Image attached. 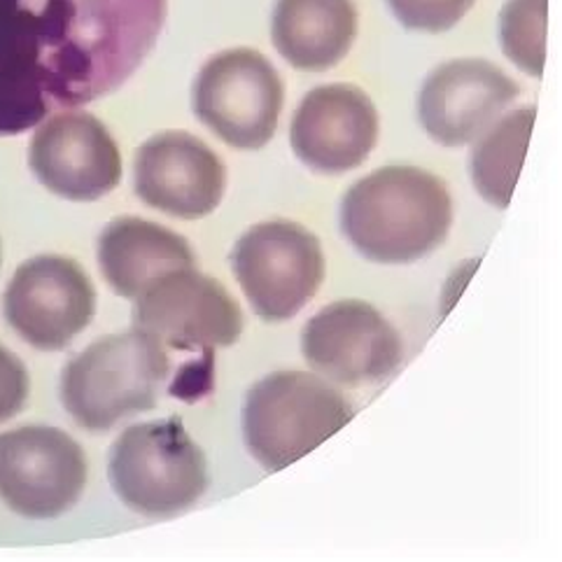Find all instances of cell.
Returning <instances> with one entry per match:
<instances>
[{"label":"cell","mask_w":562,"mask_h":562,"mask_svg":"<svg viewBox=\"0 0 562 562\" xmlns=\"http://www.w3.org/2000/svg\"><path fill=\"white\" fill-rule=\"evenodd\" d=\"M448 184L416 166H385L355 182L341 201V229L376 265H411L451 232Z\"/></svg>","instance_id":"cell-2"},{"label":"cell","mask_w":562,"mask_h":562,"mask_svg":"<svg viewBox=\"0 0 562 562\" xmlns=\"http://www.w3.org/2000/svg\"><path fill=\"white\" fill-rule=\"evenodd\" d=\"M134 187L149 209L178 220H201L222 203L227 168L201 138L164 131L138 147Z\"/></svg>","instance_id":"cell-13"},{"label":"cell","mask_w":562,"mask_h":562,"mask_svg":"<svg viewBox=\"0 0 562 562\" xmlns=\"http://www.w3.org/2000/svg\"><path fill=\"white\" fill-rule=\"evenodd\" d=\"M168 373V348L134 327L103 336L66 364L61 402L87 432H108L120 420L155 408Z\"/></svg>","instance_id":"cell-3"},{"label":"cell","mask_w":562,"mask_h":562,"mask_svg":"<svg viewBox=\"0 0 562 562\" xmlns=\"http://www.w3.org/2000/svg\"><path fill=\"white\" fill-rule=\"evenodd\" d=\"M285 85L273 64L252 47H234L205 64L192 89L196 120L236 149H261L273 136Z\"/></svg>","instance_id":"cell-7"},{"label":"cell","mask_w":562,"mask_h":562,"mask_svg":"<svg viewBox=\"0 0 562 562\" xmlns=\"http://www.w3.org/2000/svg\"><path fill=\"white\" fill-rule=\"evenodd\" d=\"M164 22L166 0H0V136L120 89Z\"/></svg>","instance_id":"cell-1"},{"label":"cell","mask_w":562,"mask_h":562,"mask_svg":"<svg viewBox=\"0 0 562 562\" xmlns=\"http://www.w3.org/2000/svg\"><path fill=\"white\" fill-rule=\"evenodd\" d=\"M243 325L232 292L196 267L168 271L136 299L134 327L168 350L211 355L215 348L234 346Z\"/></svg>","instance_id":"cell-9"},{"label":"cell","mask_w":562,"mask_h":562,"mask_svg":"<svg viewBox=\"0 0 562 562\" xmlns=\"http://www.w3.org/2000/svg\"><path fill=\"white\" fill-rule=\"evenodd\" d=\"M10 327L37 350H64L97 313V290L78 261L41 255L24 261L5 290Z\"/></svg>","instance_id":"cell-11"},{"label":"cell","mask_w":562,"mask_h":562,"mask_svg":"<svg viewBox=\"0 0 562 562\" xmlns=\"http://www.w3.org/2000/svg\"><path fill=\"white\" fill-rule=\"evenodd\" d=\"M537 110L520 108L499 117L479 136L472 153V180L481 199L504 211L512 203L514 190L526 161Z\"/></svg>","instance_id":"cell-18"},{"label":"cell","mask_w":562,"mask_h":562,"mask_svg":"<svg viewBox=\"0 0 562 562\" xmlns=\"http://www.w3.org/2000/svg\"><path fill=\"white\" fill-rule=\"evenodd\" d=\"M379 140V112L369 93L355 85H323L299 103L290 143L311 171L336 176L367 161Z\"/></svg>","instance_id":"cell-14"},{"label":"cell","mask_w":562,"mask_h":562,"mask_svg":"<svg viewBox=\"0 0 562 562\" xmlns=\"http://www.w3.org/2000/svg\"><path fill=\"white\" fill-rule=\"evenodd\" d=\"M549 0H509L499 14V45L509 61L541 78L547 64Z\"/></svg>","instance_id":"cell-19"},{"label":"cell","mask_w":562,"mask_h":562,"mask_svg":"<svg viewBox=\"0 0 562 562\" xmlns=\"http://www.w3.org/2000/svg\"><path fill=\"white\" fill-rule=\"evenodd\" d=\"M302 350L317 376L350 387L390 379L404 358L400 331L360 299L317 311L304 327Z\"/></svg>","instance_id":"cell-10"},{"label":"cell","mask_w":562,"mask_h":562,"mask_svg":"<svg viewBox=\"0 0 562 562\" xmlns=\"http://www.w3.org/2000/svg\"><path fill=\"white\" fill-rule=\"evenodd\" d=\"M99 267L105 283L124 299H138L157 278L196 267L187 238L143 217H117L101 232Z\"/></svg>","instance_id":"cell-16"},{"label":"cell","mask_w":562,"mask_h":562,"mask_svg":"<svg viewBox=\"0 0 562 562\" xmlns=\"http://www.w3.org/2000/svg\"><path fill=\"white\" fill-rule=\"evenodd\" d=\"M520 97V87L485 59L446 61L429 72L418 97L427 136L443 147H462L491 128Z\"/></svg>","instance_id":"cell-15"},{"label":"cell","mask_w":562,"mask_h":562,"mask_svg":"<svg viewBox=\"0 0 562 562\" xmlns=\"http://www.w3.org/2000/svg\"><path fill=\"white\" fill-rule=\"evenodd\" d=\"M352 420V406L317 373L276 371L255 383L243 406V437L267 472H280Z\"/></svg>","instance_id":"cell-4"},{"label":"cell","mask_w":562,"mask_h":562,"mask_svg":"<svg viewBox=\"0 0 562 562\" xmlns=\"http://www.w3.org/2000/svg\"><path fill=\"white\" fill-rule=\"evenodd\" d=\"M29 371L12 350L0 346V423L14 418L29 400Z\"/></svg>","instance_id":"cell-21"},{"label":"cell","mask_w":562,"mask_h":562,"mask_svg":"<svg viewBox=\"0 0 562 562\" xmlns=\"http://www.w3.org/2000/svg\"><path fill=\"white\" fill-rule=\"evenodd\" d=\"M33 176L56 196L97 201L122 180V155L108 126L80 110H61L31 138Z\"/></svg>","instance_id":"cell-12"},{"label":"cell","mask_w":562,"mask_h":562,"mask_svg":"<svg viewBox=\"0 0 562 562\" xmlns=\"http://www.w3.org/2000/svg\"><path fill=\"white\" fill-rule=\"evenodd\" d=\"M358 35L352 0H278L271 16V41L283 59L306 72L341 64Z\"/></svg>","instance_id":"cell-17"},{"label":"cell","mask_w":562,"mask_h":562,"mask_svg":"<svg viewBox=\"0 0 562 562\" xmlns=\"http://www.w3.org/2000/svg\"><path fill=\"white\" fill-rule=\"evenodd\" d=\"M476 0H387L392 14L408 31L443 33L474 8Z\"/></svg>","instance_id":"cell-20"},{"label":"cell","mask_w":562,"mask_h":562,"mask_svg":"<svg viewBox=\"0 0 562 562\" xmlns=\"http://www.w3.org/2000/svg\"><path fill=\"white\" fill-rule=\"evenodd\" d=\"M108 476L131 512L168 518L192 509L209 491V460L180 418H164L124 429Z\"/></svg>","instance_id":"cell-5"},{"label":"cell","mask_w":562,"mask_h":562,"mask_svg":"<svg viewBox=\"0 0 562 562\" xmlns=\"http://www.w3.org/2000/svg\"><path fill=\"white\" fill-rule=\"evenodd\" d=\"M232 269L252 311L285 323L304 311L325 280L321 240L292 220L259 222L232 250Z\"/></svg>","instance_id":"cell-6"},{"label":"cell","mask_w":562,"mask_h":562,"mask_svg":"<svg viewBox=\"0 0 562 562\" xmlns=\"http://www.w3.org/2000/svg\"><path fill=\"white\" fill-rule=\"evenodd\" d=\"M87 458L70 435L26 425L0 435V499L31 520L70 512L85 493Z\"/></svg>","instance_id":"cell-8"}]
</instances>
